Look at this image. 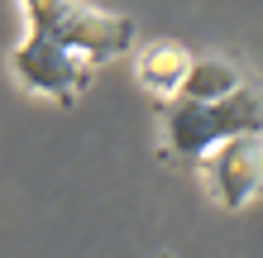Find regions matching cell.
Masks as SVG:
<instances>
[{
  "label": "cell",
  "mask_w": 263,
  "mask_h": 258,
  "mask_svg": "<svg viewBox=\"0 0 263 258\" xmlns=\"http://www.w3.org/2000/svg\"><path fill=\"white\" fill-rule=\"evenodd\" d=\"M244 82V67H235L230 57H196V67H192V77H187V86H182V96L177 101H220V96H230V91H239Z\"/></svg>",
  "instance_id": "6"
},
{
  "label": "cell",
  "mask_w": 263,
  "mask_h": 258,
  "mask_svg": "<svg viewBox=\"0 0 263 258\" xmlns=\"http://www.w3.org/2000/svg\"><path fill=\"white\" fill-rule=\"evenodd\" d=\"M192 67H196V57H192L187 43H177V38H153V43H144V48L134 53V82L144 86L153 101H177L187 77H192Z\"/></svg>",
  "instance_id": "5"
},
{
  "label": "cell",
  "mask_w": 263,
  "mask_h": 258,
  "mask_svg": "<svg viewBox=\"0 0 263 258\" xmlns=\"http://www.w3.org/2000/svg\"><path fill=\"white\" fill-rule=\"evenodd\" d=\"M163 115V158L173 163H196L211 158L220 144L239 134H263V86L249 77L239 91L220 101H158Z\"/></svg>",
  "instance_id": "1"
},
{
  "label": "cell",
  "mask_w": 263,
  "mask_h": 258,
  "mask_svg": "<svg viewBox=\"0 0 263 258\" xmlns=\"http://www.w3.org/2000/svg\"><path fill=\"white\" fill-rule=\"evenodd\" d=\"M201 191L220 210H244L263 196V134H239L196 163Z\"/></svg>",
  "instance_id": "4"
},
{
  "label": "cell",
  "mask_w": 263,
  "mask_h": 258,
  "mask_svg": "<svg viewBox=\"0 0 263 258\" xmlns=\"http://www.w3.org/2000/svg\"><path fill=\"white\" fill-rule=\"evenodd\" d=\"M10 77H14L20 91H29V96H43L53 105H77L82 91L91 86V77H96V67H91L86 57H77L72 48L53 43V38L24 34L20 48L10 53Z\"/></svg>",
  "instance_id": "3"
},
{
  "label": "cell",
  "mask_w": 263,
  "mask_h": 258,
  "mask_svg": "<svg viewBox=\"0 0 263 258\" xmlns=\"http://www.w3.org/2000/svg\"><path fill=\"white\" fill-rule=\"evenodd\" d=\"M24 5V34L53 38L86 57L91 67H105L134 48V19L115 10H101L91 0H20Z\"/></svg>",
  "instance_id": "2"
}]
</instances>
